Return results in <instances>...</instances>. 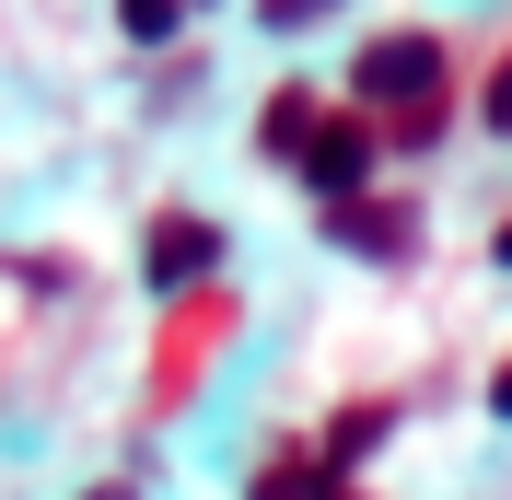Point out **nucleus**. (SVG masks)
Returning <instances> with one entry per match:
<instances>
[{
    "instance_id": "1",
    "label": "nucleus",
    "mask_w": 512,
    "mask_h": 500,
    "mask_svg": "<svg viewBox=\"0 0 512 500\" xmlns=\"http://www.w3.org/2000/svg\"><path fill=\"white\" fill-rule=\"evenodd\" d=\"M350 105L361 117H419V105H454V59H443V35H419V24H396V35H373L350 59Z\"/></svg>"
},
{
    "instance_id": "2",
    "label": "nucleus",
    "mask_w": 512,
    "mask_h": 500,
    "mask_svg": "<svg viewBox=\"0 0 512 500\" xmlns=\"http://www.w3.org/2000/svg\"><path fill=\"white\" fill-rule=\"evenodd\" d=\"M373 163H384V128L361 117V105H326V117H315V140L291 152V175H303L326 210H350V198H373Z\"/></svg>"
},
{
    "instance_id": "3",
    "label": "nucleus",
    "mask_w": 512,
    "mask_h": 500,
    "mask_svg": "<svg viewBox=\"0 0 512 500\" xmlns=\"http://www.w3.org/2000/svg\"><path fill=\"white\" fill-rule=\"evenodd\" d=\"M210 268H222V221L163 210L152 233H140V280H152V291H187V280H210Z\"/></svg>"
},
{
    "instance_id": "4",
    "label": "nucleus",
    "mask_w": 512,
    "mask_h": 500,
    "mask_svg": "<svg viewBox=\"0 0 512 500\" xmlns=\"http://www.w3.org/2000/svg\"><path fill=\"white\" fill-rule=\"evenodd\" d=\"M326 233H338L350 256H408L419 245V210L408 198H350V210H326Z\"/></svg>"
},
{
    "instance_id": "5",
    "label": "nucleus",
    "mask_w": 512,
    "mask_h": 500,
    "mask_svg": "<svg viewBox=\"0 0 512 500\" xmlns=\"http://www.w3.org/2000/svg\"><path fill=\"white\" fill-rule=\"evenodd\" d=\"M384 431H396V407H384V396L338 407V419H326V442H315V466H326V477H350V466H361V454H373Z\"/></svg>"
},
{
    "instance_id": "6",
    "label": "nucleus",
    "mask_w": 512,
    "mask_h": 500,
    "mask_svg": "<svg viewBox=\"0 0 512 500\" xmlns=\"http://www.w3.org/2000/svg\"><path fill=\"white\" fill-rule=\"evenodd\" d=\"M315 117H326V105L303 94V82H291V94H268V128H256V140H268V152L291 163V152H303V140H315Z\"/></svg>"
},
{
    "instance_id": "7",
    "label": "nucleus",
    "mask_w": 512,
    "mask_h": 500,
    "mask_svg": "<svg viewBox=\"0 0 512 500\" xmlns=\"http://www.w3.org/2000/svg\"><path fill=\"white\" fill-rule=\"evenodd\" d=\"M326 489H338V477H326V466H268V477H256L245 500H326Z\"/></svg>"
},
{
    "instance_id": "8",
    "label": "nucleus",
    "mask_w": 512,
    "mask_h": 500,
    "mask_svg": "<svg viewBox=\"0 0 512 500\" xmlns=\"http://www.w3.org/2000/svg\"><path fill=\"white\" fill-rule=\"evenodd\" d=\"M117 24H128V47H163V35H175V0H128Z\"/></svg>"
},
{
    "instance_id": "9",
    "label": "nucleus",
    "mask_w": 512,
    "mask_h": 500,
    "mask_svg": "<svg viewBox=\"0 0 512 500\" xmlns=\"http://www.w3.org/2000/svg\"><path fill=\"white\" fill-rule=\"evenodd\" d=\"M478 117H489V128H501V140H512V59H501V70H489V105H478Z\"/></svg>"
},
{
    "instance_id": "10",
    "label": "nucleus",
    "mask_w": 512,
    "mask_h": 500,
    "mask_svg": "<svg viewBox=\"0 0 512 500\" xmlns=\"http://www.w3.org/2000/svg\"><path fill=\"white\" fill-rule=\"evenodd\" d=\"M489 419H501V431H512V361H501V373H489Z\"/></svg>"
},
{
    "instance_id": "11",
    "label": "nucleus",
    "mask_w": 512,
    "mask_h": 500,
    "mask_svg": "<svg viewBox=\"0 0 512 500\" xmlns=\"http://www.w3.org/2000/svg\"><path fill=\"white\" fill-rule=\"evenodd\" d=\"M82 500H140V489H128V477H105V489H82Z\"/></svg>"
},
{
    "instance_id": "12",
    "label": "nucleus",
    "mask_w": 512,
    "mask_h": 500,
    "mask_svg": "<svg viewBox=\"0 0 512 500\" xmlns=\"http://www.w3.org/2000/svg\"><path fill=\"white\" fill-rule=\"evenodd\" d=\"M489 256H501V268H512V221H501V245H489Z\"/></svg>"
},
{
    "instance_id": "13",
    "label": "nucleus",
    "mask_w": 512,
    "mask_h": 500,
    "mask_svg": "<svg viewBox=\"0 0 512 500\" xmlns=\"http://www.w3.org/2000/svg\"><path fill=\"white\" fill-rule=\"evenodd\" d=\"M326 500H338V489H326Z\"/></svg>"
}]
</instances>
